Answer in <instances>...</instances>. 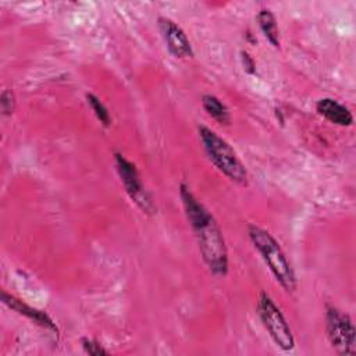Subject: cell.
I'll return each instance as SVG.
<instances>
[{
  "label": "cell",
  "mask_w": 356,
  "mask_h": 356,
  "mask_svg": "<svg viewBox=\"0 0 356 356\" xmlns=\"http://www.w3.org/2000/svg\"><path fill=\"white\" fill-rule=\"evenodd\" d=\"M86 99H88V103H89V106L92 107L93 113L96 114L97 120H99L104 127H110V124H111V117H110V114H108L106 106L99 100V97H96V96L92 95V93H88V95H86Z\"/></svg>",
  "instance_id": "12"
},
{
  "label": "cell",
  "mask_w": 356,
  "mask_h": 356,
  "mask_svg": "<svg viewBox=\"0 0 356 356\" xmlns=\"http://www.w3.org/2000/svg\"><path fill=\"white\" fill-rule=\"evenodd\" d=\"M197 132L207 157L217 167V170H220L231 181L246 186L248 171L228 142L204 125H200Z\"/></svg>",
  "instance_id": "3"
},
{
  "label": "cell",
  "mask_w": 356,
  "mask_h": 356,
  "mask_svg": "<svg viewBox=\"0 0 356 356\" xmlns=\"http://www.w3.org/2000/svg\"><path fill=\"white\" fill-rule=\"evenodd\" d=\"M179 195L206 266L214 275L224 277L228 271V253L220 227L185 184H181Z\"/></svg>",
  "instance_id": "1"
},
{
  "label": "cell",
  "mask_w": 356,
  "mask_h": 356,
  "mask_svg": "<svg viewBox=\"0 0 356 356\" xmlns=\"http://www.w3.org/2000/svg\"><path fill=\"white\" fill-rule=\"evenodd\" d=\"M316 110L320 115H323L325 120H328L332 124H337L341 127H349L353 122V115L349 111V108L331 97L320 99L316 103Z\"/></svg>",
  "instance_id": "8"
},
{
  "label": "cell",
  "mask_w": 356,
  "mask_h": 356,
  "mask_svg": "<svg viewBox=\"0 0 356 356\" xmlns=\"http://www.w3.org/2000/svg\"><path fill=\"white\" fill-rule=\"evenodd\" d=\"M115 167L118 171V175L121 178V182L128 193V196L138 204L143 213H153L154 204L152 202V197L146 192L142 179L139 177V172L129 160H127L121 153H115L114 156Z\"/></svg>",
  "instance_id": "6"
},
{
  "label": "cell",
  "mask_w": 356,
  "mask_h": 356,
  "mask_svg": "<svg viewBox=\"0 0 356 356\" xmlns=\"http://www.w3.org/2000/svg\"><path fill=\"white\" fill-rule=\"evenodd\" d=\"M81 345H82V349L85 350V353L88 355H92V356H104V355H108V352L95 339H90V338H82L81 339Z\"/></svg>",
  "instance_id": "14"
},
{
  "label": "cell",
  "mask_w": 356,
  "mask_h": 356,
  "mask_svg": "<svg viewBox=\"0 0 356 356\" xmlns=\"http://www.w3.org/2000/svg\"><path fill=\"white\" fill-rule=\"evenodd\" d=\"M159 29L165 42L168 51L177 58H189L193 56V50L189 39L179 25L167 17H159Z\"/></svg>",
  "instance_id": "7"
},
{
  "label": "cell",
  "mask_w": 356,
  "mask_h": 356,
  "mask_svg": "<svg viewBox=\"0 0 356 356\" xmlns=\"http://www.w3.org/2000/svg\"><path fill=\"white\" fill-rule=\"evenodd\" d=\"M257 312L264 328L270 334L274 343L285 352L292 350L295 348V339L291 327L282 316L281 310L267 293L260 295L257 302Z\"/></svg>",
  "instance_id": "4"
},
{
  "label": "cell",
  "mask_w": 356,
  "mask_h": 356,
  "mask_svg": "<svg viewBox=\"0 0 356 356\" xmlns=\"http://www.w3.org/2000/svg\"><path fill=\"white\" fill-rule=\"evenodd\" d=\"M1 296H3L4 305H7V306H8L10 309H13L14 312H17V313H19V314L28 317L29 320L35 321V323L39 324L40 327H44V328H47V330H51V331H56V332H57L56 324L53 323V320H51L44 312H40V310H38V309H33V307L28 306L26 303H24L22 300L17 299L15 296L8 295V293H6V292H3Z\"/></svg>",
  "instance_id": "9"
},
{
  "label": "cell",
  "mask_w": 356,
  "mask_h": 356,
  "mask_svg": "<svg viewBox=\"0 0 356 356\" xmlns=\"http://www.w3.org/2000/svg\"><path fill=\"white\" fill-rule=\"evenodd\" d=\"M202 104L206 113L221 125H228L231 122V115L227 106L214 95H203Z\"/></svg>",
  "instance_id": "10"
},
{
  "label": "cell",
  "mask_w": 356,
  "mask_h": 356,
  "mask_svg": "<svg viewBox=\"0 0 356 356\" xmlns=\"http://www.w3.org/2000/svg\"><path fill=\"white\" fill-rule=\"evenodd\" d=\"M325 332L331 346L339 355H353L356 352V330L346 313L334 306H327Z\"/></svg>",
  "instance_id": "5"
},
{
  "label": "cell",
  "mask_w": 356,
  "mask_h": 356,
  "mask_svg": "<svg viewBox=\"0 0 356 356\" xmlns=\"http://www.w3.org/2000/svg\"><path fill=\"white\" fill-rule=\"evenodd\" d=\"M0 107H1V114L3 115H11L15 110V96L13 90L4 89L0 96Z\"/></svg>",
  "instance_id": "13"
},
{
  "label": "cell",
  "mask_w": 356,
  "mask_h": 356,
  "mask_svg": "<svg viewBox=\"0 0 356 356\" xmlns=\"http://www.w3.org/2000/svg\"><path fill=\"white\" fill-rule=\"evenodd\" d=\"M241 60H242V65H243V70L248 72V74H254L256 72V64H254V60L252 58V56L242 50L241 51Z\"/></svg>",
  "instance_id": "15"
},
{
  "label": "cell",
  "mask_w": 356,
  "mask_h": 356,
  "mask_svg": "<svg viewBox=\"0 0 356 356\" xmlns=\"http://www.w3.org/2000/svg\"><path fill=\"white\" fill-rule=\"evenodd\" d=\"M257 21H259V26H260L263 35L267 38V40L274 47H278L280 46V32H278V26H277L274 14L268 8H261L257 14Z\"/></svg>",
  "instance_id": "11"
},
{
  "label": "cell",
  "mask_w": 356,
  "mask_h": 356,
  "mask_svg": "<svg viewBox=\"0 0 356 356\" xmlns=\"http://www.w3.org/2000/svg\"><path fill=\"white\" fill-rule=\"evenodd\" d=\"M248 235L280 285L288 292L295 291L296 278L293 270L274 236L257 225H249Z\"/></svg>",
  "instance_id": "2"
}]
</instances>
